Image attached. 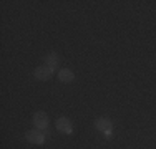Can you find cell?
I'll use <instances>...</instances> for the list:
<instances>
[{
  "mask_svg": "<svg viewBox=\"0 0 156 149\" xmlns=\"http://www.w3.org/2000/svg\"><path fill=\"white\" fill-rule=\"evenodd\" d=\"M25 139L32 144H43L45 143V134L40 129H30V131L25 133Z\"/></svg>",
  "mask_w": 156,
  "mask_h": 149,
  "instance_id": "cell-1",
  "label": "cell"
},
{
  "mask_svg": "<svg viewBox=\"0 0 156 149\" xmlns=\"http://www.w3.org/2000/svg\"><path fill=\"white\" fill-rule=\"evenodd\" d=\"M33 124H35L37 129L43 131V129L48 128V114L43 113V111H38V113L33 114Z\"/></svg>",
  "mask_w": 156,
  "mask_h": 149,
  "instance_id": "cell-2",
  "label": "cell"
},
{
  "mask_svg": "<svg viewBox=\"0 0 156 149\" xmlns=\"http://www.w3.org/2000/svg\"><path fill=\"white\" fill-rule=\"evenodd\" d=\"M33 74H35L37 80H40V81H47V80H50V78H51V74H53V70H51L50 66L43 65V66H38V68H37L35 71H33Z\"/></svg>",
  "mask_w": 156,
  "mask_h": 149,
  "instance_id": "cell-3",
  "label": "cell"
},
{
  "mask_svg": "<svg viewBox=\"0 0 156 149\" xmlns=\"http://www.w3.org/2000/svg\"><path fill=\"white\" fill-rule=\"evenodd\" d=\"M55 124H57L58 131L63 133V134H72L73 133V124H72V121H70L68 118H58Z\"/></svg>",
  "mask_w": 156,
  "mask_h": 149,
  "instance_id": "cell-4",
  "label": "cell"
},
{
  "mask_svg": "<svg viewBox=\"0 0 156 149\" xmlns=\"http://www.w3.org/2000/svg\"><path fill=\"white\" fill-rule=\"evenodd\" d=\"M95 128L101 133H106V131H111V129H113V123H111L108 118H98L95 121Z\"/></svg>",
  "mask_w": 156,
  "mask_h": 149,
  "instance_id": "cell-5",
  "label": "cell"
},
{
  "mask_svg": "<svg viewBox=\"0 0 156 149\" xmlns=\"http://www.w3.org/2000/svg\"><path fill=\"white\" fill-rule=\"evenodd\" d=\"M58 80L63 81V83H70V81L75 80V73H73L72 70H68V68H63V70L58 71Z\"/></svg>",
  "mask_w": 156,
  "mask_h": 149,
  "instance_id": "cell-6",
  "label": "cell"
},
{
  "mask_svg": "<svg viewBox=\"0 0 156 149\" xmlns=\"http://www.w3.org/2000/svg\"><path fill=\"white\" fill-rule=\"evenodd\" d=\"M58 63H60V60H58V55L57 53H53V51H51V53L47 55V60H45V65L47 66H50L51 70H55L58 66Z\"/></svg>",
  "mask_w": 156,
  "mask_h": 149,
  "instance_id": "cell-7",
  "label": "cell"
}]
</instances>
